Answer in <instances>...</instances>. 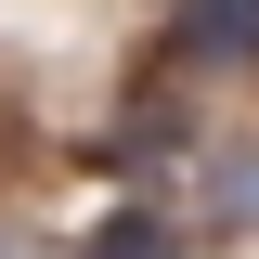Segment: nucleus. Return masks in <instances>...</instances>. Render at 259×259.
I'll list each match as a JSON object with an SVG mask.
<instances>
[{
    "instance_id": "f257e3e1",
    "label": "nucleus",
    "mask_w": 259,
    "mask_h": 259,
    "mask_svg": "<svg viewBox=\"0 0 259 259\" xmlns=\"http://www.w3.org/2000/svg\"><path fill=\"white\" fill-rule=\"evenodd\" d=\"M168 52L207 65V78H246L259 65V0H182L168 13Z\"/></svg>"
},
{
    "instance_id": "f03ea898",
    "label": "nucleus",
    "mask_w": 259,
    "mask_h": 259,
    "mask_svg": "<svg viewBox=\"0 0 259 259\" xmlns=\"http://www.w3.org/2000/svg\"><path fill=\"white\" fill-rule=\"evenodd\" d=\"M78 259H182V221H156V207H117V221H104Z\"/></svg>"
},
{
    "instance_id": "7ed1b4c3",
    "label": "nucleus",
    "mask_w": 259,
    "mask_h": 259,
    "mask_svg": "<svg viewBox=\"0 0 259 259\" xmlns=\"http://www.w3.org/2000/svg\"><path fill=\"white\" fill-rule=\"evenodd\" d=\"M207 221H221V233H259V156H221V182H207Z\"/></svg>"
}]
</instances>
